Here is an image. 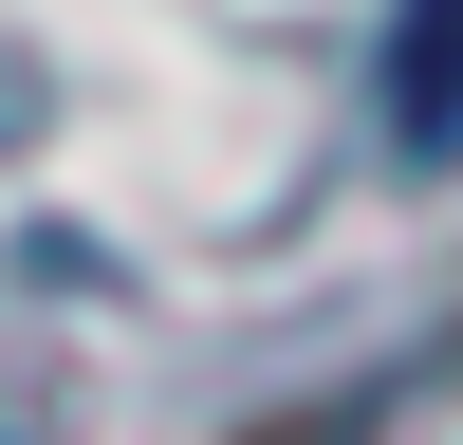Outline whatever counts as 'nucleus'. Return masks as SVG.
<instances>
[{"label":"nucleus","mask_w":463,"mask_h":445,"mask_svg":"<svg viewBox=\"0 0 463 445\" xmlns=\"http://www.w3.org/2000/svg\"><path fill=\"white\" fill-rule=\"evenodd\" d=\"M390 130L427 148V167L463 148V0H408V37H390Z\"/></svg>","instance_id":"obj_1"},{"label":"nucleus","mask_w":463,"mask_h":445,"mask_svg":"<svg viewBox=\"0 0 463 445\" xmlns=\"http://www.w3.org/2000/svg\"><path fill=\"white\" fill-rule=\"evenodd\" d=\"M37 130V56H0V148H19Z\"/></svg>","instance_id":"obj_2"}]
</instances>
